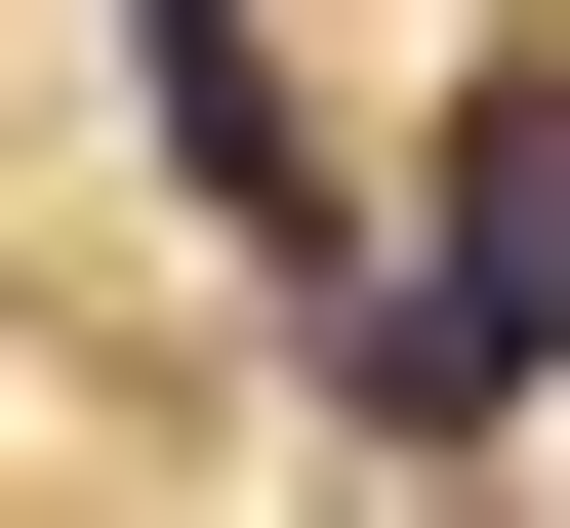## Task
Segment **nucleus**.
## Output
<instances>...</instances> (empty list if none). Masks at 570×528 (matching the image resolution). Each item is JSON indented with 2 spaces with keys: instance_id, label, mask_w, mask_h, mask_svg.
I'll return each mask as SVG.
<instances>
[{
  "instance_id": "obj_2",
  "label": "nucleus",
  "mask_w": 570,
  "mask_h": 528,
  "mask_svg": "<svg viewBox=\"0 0 570 528\" xmlns=\"http://www.w3.org/2000/svg\"><path fill=\"white\" fill-rule=\"evenodd\" d=\"M164 163L245 203L285 285H367V203H326V122H285V41H245V0H164Z\"/></svg>"
},
{
  "instance_id": "obj_1",
  "label": "nucleus",
  "mask_w": 570,
  "mask_h": 528,
  "mask_svg": "<svg viewBox=\"0 0 570 528\" xmlns=\"http://www.w3.org/2000/svg\"><path fill=\"white\" fill-rule=\"evenodd\" d=\"M326 366H367V447H530V366H570V41L449 82V203L326 285Z\"/></svg>"
}]
</instances>
